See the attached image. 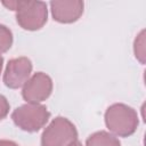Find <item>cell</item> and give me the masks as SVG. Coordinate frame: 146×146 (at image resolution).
I'll use <instances>...</instances> for the list:
<instances>
[{"instance_id": "obj_1", "label": "cell", "mask_w": 146, "mask_h": 146, "mask_svg": "<svg viewBox=\"0 0 146 146\" xmlns=\"http://www.w3.org/2000/svg\"><path fill=\"white\" fill-rule=\"evenodd\" d=\"M105 119L107 127L113 132L121 136L131 135L138 123L133 110L121 104L111 106L106 112Z\"/></svg>"}, {"instance_id": "obj_2", "label": "cell", "mask_w": 146, "mask_h": 146, "mask_svg": "<svg viewBox=\"0 0 146 146\" xmlns=\"http://www.w3.org/2000/svg\"><path fill=\"white\" fill-rule=\"evenodd\" d=\"M76 139L74 125L64 117L55 119L43 131L42 146H67Z\"/></svg>"}, {"instance_id": "obj_3", "label": "cell", "mask_w": 146, "mask_h": 146, "mask_svg": "<svg viewBox=\"0 0 146 146\" xmlns=\"http://www.w3.org/2000/svg\"><path fill=\"white\" fill-rule=\"evenodd\" d=\"M49 115L46 107L39 104H27L15 110L13 120L23 130L36 131L48 121Z\"/></svg>"}, {"instance_id": "obj_4", "label": "cell", "mask_w": 146, "mask_h": 146, "mask_svg": "<svg viewBox=\"0 0 146 146\" xmlns=\"http://www.w3.org/2000/svg\"><path fill=\"white\" fill-rule=\"evenodd\" d=\"M47 21V7L41 1H21L17 22L26 30H38Z\"/></svg>"}, {"instance_id": "obj_5", "label": "cell", "mask_w": 146, "mask_h": 146, "mask_svg": "<svg viewBox=\"0 0 146 146\" xmlns=\"http://www.w3.org/2000/svg\"><path fill=\"white\" fill-rule=\"evenodd\" d=\"M51 80L48 75L39 72L34 74L24 84L23 97L31 104L44 100L51 92Z\"/></svg>"}, {"instance_id": "obj_6", "label": "cell", "mask_w": 146, "mask_h": 146, "mask_svg": "<svg viewBox=\"0 0 146 146\" xmlns=\"http://www.w3.org/2000/svg\"><path fill=\"white\" fill-rule=\"evenodd\" d=\"M31 70H32L31 62L26 57L11 59L7 65L3 76V81L6 86L9 88H18L25 84L31 73Z\"/></svg>"}, {"instance_id": "obj_7", "label": "cell", "mask_w": 146, "mask_h": 146, "mask_svg": "<svg viewBox=\"0 0 146 146\" xmlns=\"http://www.w3.org/2000/svg\"><path fill=\"white\" fill-rule=\"evenodd\" d=\"M50 5L55 19L64 23L78 19L83 10V3L80 1H52Z\"/></svg>"}, {"instance_id": "obj_8", "label": "cell", "mask_w": 146, "mask_h": 146, "mask_svg": "<svg viewBox=\"0 0 146 146\" xmlns=\"http://www.w3.org/2000/svg\"><path fill=\"white\" fill-rule=\"evenodd\" d=\"M87 146H120L119 140L107 132H97L89 137Z\"/></svg>"}, {"instance_id": "obj_9", "label": "cell", "mask_w": 146, "mask_h": 146, "mask_svg": "<svg viewBox=\"0 0 146 146\" xmlns=\"http://www.w3.org/2000/svg\"><path fill=\"white\" fill-rule=\"evenodd\" d=\"M11 32L3 25H0V52L6 51L11 44Z\"/></svg>"}, {"instance_id": "obj_10", "label": "cell", "mask_w": 146, "mask_h": 146, "mask_svg": "<svg viewBox=\"0 0 146 146\" xmlns=\"http://www.w3.org/2000/svg\"><path fill=\"white\" fill-rule=\"evenodd\" d=\"M8 110H9V105L6 100V98L0 96V120L6 116V114L8 113Z\"/></svg>"}, {"instance_id": "obj_11", "label": "cell", "mask_w": 146, "mask_h": 146, "mask_svg": "<svg viewBox=\"0 0 146 146\" xmlns=\"http://www.w3.org/2000/svg\"><path fill=\"white\" fill-rule=\"evenodd\" d=\"M0 146H17L15 143L13 141H8V140H0Z\"/></svg>"}, {"instance_id": "obj_12", "label": "cell", "mask_w": 146, "mask_h": 146, "mask_svg": "<svg viewBox=\"0 0 146 146\" xmlns=\"http://www.w3.org/2000/svg\"><path fill=\"white\" fill-rule=\"evenodd\" d=\"M67 146H81V144L79 143V141H76V140H74V141H72L70 145H67Z\"/></svg>"}, {"instance_id": "obj_13", "label": "cell", "mask_w": 146, "mask_h": 146, "mask_svg": "<svg viewBox=\"0 0 146 146\" xmlns=\"http://www.w3.org/2000/svg\"><path fill=\"white\" fill-rule=\"evenodd\" d=\"M1 67H2V57L0 56V71H1Z\"/></svg>"}]
</instances>
